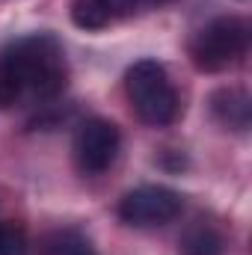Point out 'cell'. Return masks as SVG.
Returning a JSON list of instances; mask_svg holds the SVG:
<instances>
[{
  "instance_id": "3957f363",
  "label": "cell",
  "mask_w": 252,
  "mask_h": 255,
  "mask_svg": "<svg viewBox=\"0 0 252 255\" xmlns=\"http://www.w3.org/2000/svg\"><path fill=\"white\" fill-rule=\"evenodd\" d=\"M250 54V24L244 18H214L190 42V60L199 71L217 74L235 68Z\"/></svg>"
},
{
  "instance_id": "6da1fadb",
  "label": "cell",
  "mask_w": 252,
  "mask_h": 255,
  "mask_svg": "<svg viewBox=\"0 0 252 255\" xmlns=\"http://www.w3.org/2000/svg\"><path fill=\"white\" fill-rule=\"evenodd\" d=\"M68 83V63L57 36L33 33L0 51V110L57 101Z\"/></svg>"
},
{
  "instance_id": "5b68a950",
  "label": "cell",
  "mask_w": 252,
  "mask_h": 255,
  "mask_svg": "<svg viewBox=\"0 0 252 255\" xmlns=\"http://www.w3.org/2000/svg\"><path fill=\"white\" fill-rule=\"evenodd\" d=\"M181 208H184L181 193L160 184H145L125 193V199L119 202V217L133 229H154V226L172 223L181 214Z\"/></svg>"
},
{
  "instance_id": "9c48e42d",
  "label": "cell",
  "mask_w": 252,
  "mask_h": 255,
  "mask_svg": "<svg viewBox=\"0 0 252 255\" xmlns=\"http://www.w3.org/2000/svg\"><path fill=\"white\" fill-rule=\"evenodd\" d=\"M48 255H98L92 250L89 238H83L77 229H63L48 238Z\"/></svg>"
},
{
  "instance_id": "52a82bcc",
  "label": "cell",
  "mask_w": 252,
  "mask_h": 255,
  "mask_svg": "<svg viewBox=\"0 0 252 255\" xmlns=\"http://www.w3.org/2000/svg\"><path fill=\"white\" fill-rule=\"evenodd\" d=\"M226 238L211 223H193L178 241V255H223Z\"/></svg>"
},
{
  "instance_id": "8992f818",
  "label": "cell",
  "mask_w": 252,
  "mask_h": 255,
  "mask_svg": "<svg viewBox=\"0 0 252 255\" xmlns=\"http://www.w3.org/2000/svg\"><path fill=\"white\" fill-rule=\"evenodd\" d=\"M208 104H211V116L223 128H232V130H247L250 128L252 101L247 95V89H238V86L217 89Z\"/></svg>"
},
{
  "instance_id": "7a4b0ae2",
  "label": "cell",
  "mask_w": 252,
  "mask_h": 255,
  "mask_svg": "<svg viewBox=\"0 0 252 255\" xmlns=\"http://www.w3.org/2000/svg\"><path fill=\"white\" fill-rule=\"evenodd\" d=\"M125 89L133 113L151 128L172 125L178 116V92L166 68L154 60H139L127 68Z\"/></svg>"
},
{
  "instance_id": "8fae6325",
  "label": "cell",
  "mask_w": 252,
  "mask_h": 255,
  "mask_svg": "<svg viewBox=\"0 0 252 255\" xmlns=\"http://www.w3.org/2000/svg\"><path fill=\"white\" fill-rule=\"evenodd\" d=\"M136 3H139V0H104V6L110 9L113 21H116V18H127V15H133Z\"/></svg>"
},
{
  "instance_id": "ba28073f",
  "label": "cell",
  "mask_w": 252,
  "mask_h": 255,
  "mask_svg": "<svg viewBox=\"0 0 252 255\" xmlns=\"http://www.w3.org/2000/svg\"><path fill=\"white\" fill-rule=\"evenodd\" d=\"M71 21L80 30H104L113 24L110 9L104 6V0H74L71 6Z\"/></svg>"
},
{
  "instance_id": "277c9868",
  "label": "cell",
  "mask_w": 252,
  "mask_h": 255,
  "mask_svg": "<svg viewBox=\"0 0 252 255\" xmlns=\"http://www.w3.org/2000/svg\"><path fill=\"white\" fill-rule=\"evenodd\" d=\"M122 148L119 128L107 119H86L74 133V163L83 175H101L107 172Z\"/></svg>"
},
{
  "instance_id": "30bf717a",
  "label": "cell",
  "mask_w": 252,
  "mask_h": 255,
  "mask_svg": "<svg viewBox=\"0 0 252 255\" xmlns=\"http://www.w3.org/2000/svg\"><path fill=\"white\" fill-rule=\"evenodd\" d=\"M0 255H30L27 235L21 226L0 223Z\"/></svg>"
}]
</instances>
